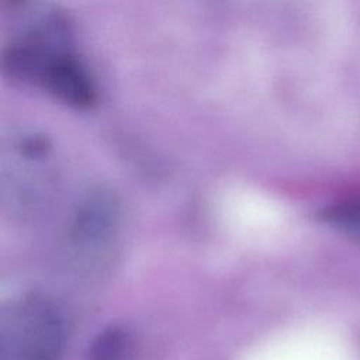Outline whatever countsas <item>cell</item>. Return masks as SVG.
<instances>
[{
  "instance_id": "6da1fadb",
  "label": "cell",
  "mask_w": 360,
  "mask_h": 360,
  "mask_svg": "<svg viewBox=\"0 0 360 360\" xmlns=\"http://www.w3.org/2000/svg\"><path fill=\"white\" fill-rule=\"evenodd\" d=\"M4 72L37 86L65 104L87 108L97 101V87L72 46L68 18L56 11L37 17L3 51Z\"/></svg>"
},
{
  "instance_id": "7a4b0ae2",
  "label": "cell",
  "mask_w": 360,
  "mask_h": 360,
  "mask_svg": "<svg viewBox=\"0 0 360 360\" xmlns=\"http://www.w3.org/2000/svg\"><path fill=\"white\" fill-rule=\"evenodd\" d=\"M66 326L58 307L39 294L13 300L0 318V360H59Z\"/></svg>"
},
{
  "instance_id": "3957f363",
  "label": "cell",
  "mask_w": 360,
  "mask_h": 360,
  "mask_svg": "<svg viewBox=\"0 0 360 360\" xmlns=\"http://www.w3.org/2000/svg\"><path fill=\"white\" fill-rule=\"evenodd\" d=\"M118 222V204L108 191L90 194L79 207L72 236L77 248L96 249L104 246L114 235Z\"/></svg>"
},
{
  "instance_id": "277c9868",
  "label": "cell",
  "mask_w": 360,
  "mask_h": 360,
  "mask_svg": "<svg viewBox=\"0 0 360 360\" xmlns=\"http://www.w3.org/2000/svg\"><path fill=\"white\" fill-rule=\"evenodd\" d=\"M134 354L135 342L129 330L110 326L91 342L86 360H132Z\"/></svg>"
},
{
  "instance_id": "5b68a950",
  "label": "cell",
  "mask_w": 360,
  "mask_h": 360,
  "mask_svg": "<svg viewBox=\"0 0 360 360\" xmlns=\"http://www.w3.org/2000/svg\"><path fill=\"white\" fill-rule=\"evenodd\" d=\"M321 217L328 224L360 236V200L330 205L322 211Z\"/></svg>"
}]
</instances>
